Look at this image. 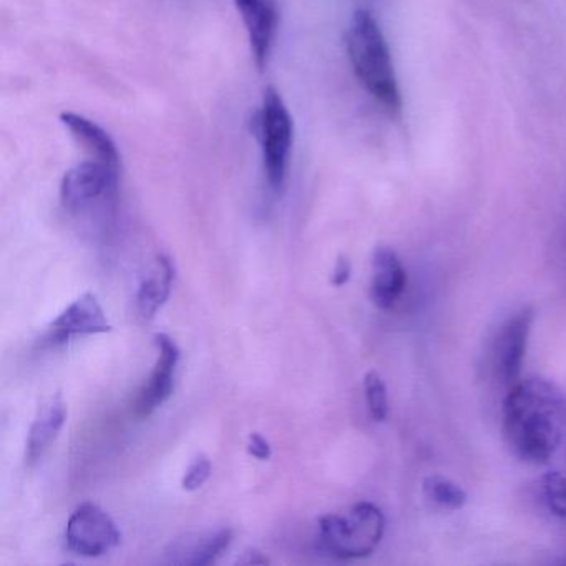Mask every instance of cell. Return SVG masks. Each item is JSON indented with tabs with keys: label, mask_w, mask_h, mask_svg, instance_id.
<instances>
[{
	"label": "cell",
	"mask_w": 566,
	"mask_h": 566,
	"mask_svg": "<svg viewBox=\"0 0 566 566\" xmlns=\"http://www.w3.org/2000/svg\"><path fill=\"white\" fill-rule=\"evenodd\" d=\"M175 280V264L170 258L158 256L157 276L148 277L138 290V311L144 319H154L155 314L164 307L170 297Z\"/></svg>",
	"instance_id": "obj_15"
},
{
	"label": "cell",
	"mask_w": 566,
	"mask_h": 566,
	"mask_svg": "<svg viewBox=\"0 0 566 566\" xmlns=\"http://www.w3.org/2000/svg\"><path fill=\"white\" fill-rule=\"evenodd\" d=\"M155 344L158 349L157 364H155L150 379L147 380L135 400L134 410L138 419L150 417L174 394L175 369L180 360V349L175 340L164 333L155 336Z\"/></svg>",
	"instance_id": "obj_8"
},
{
	"label": "cell",
	"mask_w": 566,
	"mask_h": 566,
	"mask_svg": "<svg viewBox=\"0 0 566 566\" xmlns=\"http://www.w3.org/2000/svg\"><path fill=\"white\" fill-rule=\"evenodd\" d=\"M386 516L379 506L360 502L340 513L319 520L317 546L324 555L337 559L366 558L382 542Z\"/></svg>",
	"instance_id": "obj_3"
},
{
	"label": "cell",
	"mask_w": 566,
	"mask_h": 566,
	"mask_svg": "<svg viewBox=\"0 0 566 566\" xmlns=\"http://www.w3.org/2000/svg\"><path fill=\"white\" fill-rule=\"evenodd\" d=\"M65 420H67V407L59 394L39 407L38 416L29 430L28 447H25L28 463L32 465L44 457L61 433Z\"/></svg>",
	"instance_id": "obj_14"
},
{
	"label": "cell",
	"mask_w": 566,
	"mask_h": 566,
	"mask_svg": "<svg viewBox=\"0 0 566 566\" xmlns=\"http://www.w3.org/2000/svg\"><path fill=\"white\" fill-rule=\"evenodd\" d=\"M350 274H353V266H350V261L347 260L344 254H340L337 258L336 266L333 270V276H331V283L333 286L340 287L344 284L349 283Z\"/></svg>",
	"instance_id": "obj_21"
},
{
	"label": "cell",
	"mask_w": 566,
	"mask_h": 566,
	"mask_svg": "<svg viewBox=\"0 0 566 566\" xmlns=\"http://www.w3.org/2000/svg\"><path fill=\"white\" fill-rule=\"evenodd\" d=\"M120 539L114 520L94 503L77 506L65 530L67 548L81 556L104 555L115 548Z\"/></svg>",
	"instance_id": "obj_6"
},
{
	"label": "cell",
	"mask_w": 566,
	"mask_h": 566,
	"mask_svg": "<svg viewBox=\"0 0 566 566\" xmlns=\"http://www.w3.org/2000/svg\"><path fill=\"white\" fill-rule=\"evenodd\" d=\"M111 331L112 324L95 294L85 293L59 314L57 319L49 326L45 339L51 344H61L74 336H92Z\"/></svg>",
	"instance_id": "obj_9"
},
{
	"label": "cell",
	"mask_w": 566,
	"mask_h": 566,
	"mask_svg": "<svg viewBox=\"0 0 566 566\" xmlns=\"http://www.w3.org/2000/svg\"><path fill=\"white\" fill-rule=\"evenodd\" d=\"M566 427V397L552 380H516L503 400V437L522 462L543 465L555 455Z\"/></svg>",
	"instance_id": "obj_1"
},
{
	"label": "cell",
	"mask_w": 566,
	"mask_h": 566,
	"mask_svg": "<svg viewBox=\"0 0 566 566\" xmlns=\"http://www.w3.org/2000/svg\"><path fill=\"white\" fill-rule=\"evenodd\" d=\"M61 122L72 138L91 155L92 160L104 161L112 167L120 168L117 144L101 125L74 112H64L61 115Z\"/></svg>",
	"instance_id": "obj_13"
},
{
	"label": "cell",
	"mask_w": 566,
	"mask_h": 566,
	"mask_svg": "<svg viewBox=\"0 0 566 566\" xmlns=\"http://www.w3.org/2000/svg\"><path fill=\"white\" fill-rule=\"evenodd\" d=\"M364 392H366L370 417L377 422L386 420L389 413V396H387L386 382L376 370H369L364 377Z\"/></svg>",
	"instance_id": "obj_18"
},
{
	"label": "cell",
	"mask_w": 566,
	"mask_h": 566,
	"mask_svg": "<svg viewBox=\"0 0 566 566\" xmlns=\"http://www.w3.org/2000/svg\"><path fill=\"white\" fill-rule=\"evenodd\" d=\"M118 180L120 168L91 158L65 174L61 184L62 207L69 213H82L94 205L114 203Z\"/></svg>",
	"instance_id": "obj_5"
},
{
	"label": "cell",
	"mask_w": 566,
	"mask_h": 566,
	"mask_svg": "<svg viewBox=\"0 0 566 566\" xmlns=\"http://www.w3.org/2000/svg\"><path fill=\"white\" fill-rule=\"evenodd\" d=\"M234 4L247 29L254 62L263 69L270 59L280 22L276 0H234Z\"/></svg>",
	"instance_id": "obj_10"
},
{
	"label": "cell",
	"mask_w": 566,
	"mask_h": 566,
	"mask_svg": "<svg viewBox=\"0 0 566 566\" xmlns=\"http://www.w3.org/2000/svg\"><path fill=\"white\" fill-rule=\"evenodd\" d=\"M533 319L535 313L532 307H523L510 316L496 333L492 346V367L503 386L512 387L520 380Z\"/></svg>",
	"instance_id": "obj_7"
},
{
	"label": "cell",
	"mask_w": 566,
	"mask_h": 566,
	"mask_svg": "<svg viewBox=\"0 0 566 566\" xmlns=\"http://www.w3.org/2000/svg\"><path fill=\"white\" fill-rule=\"evenodd\" d=\"M407 286V273L396 251L389 247H379L373 256V280H370V301L379 310L396 306Z\"/></svg>",
	"instance_id": "obj_11"
},
{
	"label": "cell",
	"mask_w": 566,
	"mask_h": 566,
	"mask_svg": "<svg viewBox=\"0 0 566 566\" xmlns=\"http://www.w3.org/2000/svg\"><path fill=\"white\" fill-rule=\"evenodd\" d=\"M233 542L230 528L197 533L175 539L167 549L168 562L175 565L205 566L213 563Z\"/></svg>",
	"instance_id": "obj_12"
},
{
	"label": "cell",
	"mask_w": 566,
	"mask_h": 566,
	"mask_svg": "<svg viewBox=\"0 0 566 566\" xmlns=\"http://www.w3.org/2000/svg\"><path fill=\"white\" fill-rule=\"evenodd\" d=\"M253 132L261 145L264 177L274 191L283 190L293 150L294 124L280 92L264 91L261 107L253 118Z\"/></svg>",
	"instance_id": "obj_4"
},
{
	"label": "cell",
	"mask_w": 566,
	"mask_h": 566,
	"mask_svg": "<svg viewBox=\"0 0 566 566\" xmlns=\"http://www.w3.org/2000/svg\"><path fill=\"white\" fill-rule=\"evenodd\" d=\"M346 48L354 74L360 85L389 114H399L402 108V97H400L392 57L373 12L367 9L354 12L347 29Z\"/></svg>",
	"instance_id": "obj_2"
},
{
	"label": "cell",
	"mask_w": 566,
	"mask_h": 566,
	"mask_svg": "<svg viewBox=\"0 0 566 566\" xmlns=\"http://www.w3.org/2000/svg\"><path fill=\"white\" fill-rule=\"evenodd\" d=\"M539 490L546 509L558 518L566 520V476L559 472L545 473L539 480Z\"/></svg>",
	"instance_id": "obj_17"
},
{
	"label": "cell",
	"mask_w": 566,
	"mask_h": 566,
	"mask_svg": "<svg viewBox=\"0 0 566 566\" xmlns=\"http://www.w3.org/2000/svg\"><path fill=\"white\" fill-rule=\"evenodd\" d=\"M211 475V462L207 455H198L197 459L191 462L185 472L184 480H181V486L187 492H195V490L201 489L207 483V480Z\"/></svg>",
	"instance_id": "obj_19"
},
{
	"label": "cell",
	"mask_w": 566,
	"mask_h": 566,
	"mask_svg": "<svg viewBox=\"0 0 566 566\" xmlns=\"http://www.w3.org/2000/svg\"><path fill=\"white\" fill-rule=\"evenodd\" d=\"M248 452L258 460H270L271 459V446L261 433H251L250 440H248Z\"/></svg>",
	"instance_id": "obj_20"
},
{
	"label": "cell",
	"mask_w": 566,
	"mask_h": 566,
	"mask_svg": "<svg viewBox=\"0 0 566 566\" xmlns=\"http://www.w3.org/2000/svg\"><path fill=\"white\" fill-rule=\"evenodd\" d=\"M422 492L427 502L432 503L437 509L447 510V512H455V510L463 509L467 503V492L443 475H429L423 479Z\"/></svg>",
	"instance_id": "obj_16"
}]
</instances>
